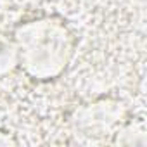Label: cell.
<instances>
[{"instance_id": "1", "label": "cell", "mask_w": 147, "mask_h": 147, "mask_svg": "<svg viewBox=\"0 0 147 147\" xmlns=\"http://www.w3.org/2000/svg\"><path fill=\"white\" fill-rule=\"evenodd\" d=\"M21 67L35 80H52L66 69L75 40L69 28L55 18H42L16 30Z\"/></svg>"}, {"instance_id": "2", "label": "cell", "mask_w": 147, "mask_h": 147, "mask_svg": "<svg viewBox=\"0 0 147 147\" xmlns=\"http://www.w3.org/2000/svg\"><path fill=\"white\" fill-rule=\"evenodd\" d=\"M114 106H109L106 109L104 104H94L88 109H83L78 113V119H76V126L80 130H83L85 133L82 135H88V137H100L106 135L104 131H109L116 123L118 118H121V111H114Z\"/></svg>"}, {"instance_id": "3", "label": "cell", "mask_w": 147, "mask_h": 147, "mask_svg": "<svg viewBox=\"0 0 147 147\" xmlns=\"http://www.w3.org/2000/svg\"><path fill=\"white\" fill-rule=\"evenodd\" d=\"M9 144H16V140H14L9 133L0 131V145H9Z\"/></svg>"}]
</instances>
